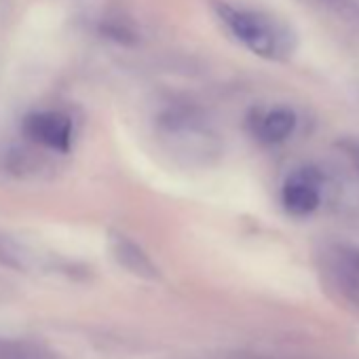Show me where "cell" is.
<instances>
[{
  "mask_svg": "<svg viewBox=\"0 0 359 359\" xmlns=\"http://www.w3.org/2000/svg\"><path fill=\"white\" fill-rule=\"evenodd\" d=\"M216 13L220 22L226 26V30L254 55L271 62L287 60L296 49V34L294 30L264 13L254 11L245 7H233V5H216Z\"/></svg>",
  "mask_w": 359,
  "mask_h": 359,
  "instance_id": "obj_1",
  "label": "cell"
},
{
  "mask_svg": "<svg viewBox=\"0 0 359 359\" xmlns=\"http://www.w3.org/2000/svg\"><path fill=\"white\" fill-rule=\"evenodd\" d=\"M24 135L36 144L39 148L66 154L72 148L74 140V127L72 121L55 110L47 112H32L30 116L24 118Z\"/></svg>",
  "mask_w": 359,
  "mask_h": 359,
  "instance_id": "obj_2",
  "label": "cell"
},
{
  "mask_svg": "<svg viewBox=\"0 0 359 359\" xmlns=\"http://www.w3.org/2000/svg\"><path fill=\"white\" fill-rule=\"evenodd\" d=\"M321 175L315 169H298L281 187V205L294 218H306L321 205Z\"/></svg>",
  "mask_w": 359,
  "mask_h": 359,
  "instance_id": "obj_3",
  "label": "cell"
},
{
  "mask_svg": "<svg viewBox=\"0 0 359 359\" xmlns=\"http://www.w3.org/2000/svg\"><path fill=\"white\" fill-rule=\"evenodd\" d=\"M298 127V116L287 106H277L264 112L258 121L256 133L264 144H283L287 142Z\"/></svg>",
  "mask_w": 359,
  "mask_h": 359,
  "instance_id": "obj_4",
  "label": "cell"
},
{
  "mask_svg": "<svg viewBox=\"0 0 359 359\" xmlns=\"http://www.w3.org/2000/svg\"><path fill=\"white\" fill-rule=\"evenodd\" d=\"M110 248H112V254H114L116 262L123 269H127L129 273H133L135 277H142V279H156L158 277V271H156L154 262L131 239H127L123 235H112L110 237Z\"/></svg>",
  "mask_w": 359,
  "mask_h": 359,
  "instance_id": "obj_5",
  "label": "cell"
},
{
  "mask_svg": "<svg viewBox=\"0 0 359 359\" xmlns=\"http://www.w3.org/2000/svg\"><path fill=\"white\" fill-rule=\"evenodd\" d=\"M0 264L13 266V269H22V254H20V250L11 241H7L3 235H0Z\"/></svg>",
  "mask_w": 359,
  "mask_h": 359,
  "instance_id": "obj_6",
  "label": "cell"
}]
</instances>
